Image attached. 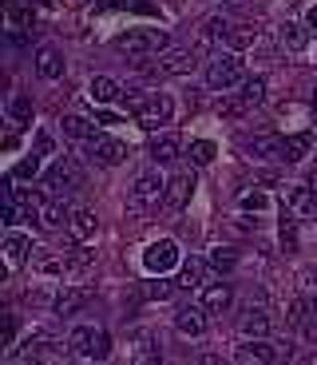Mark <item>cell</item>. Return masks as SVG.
<instances>
[{
    "mask_svg": "<svg viewBox=\"0 0 317 365\" xmlns=\"http://www.w3.org/2000/svg\"><path fill=\"white\" fill-rule=\"evenodd\" d=\"M278 235H281V247L286 250H298V215H281V227H278Z\"/></svg>",
    "mask_w": 317,
    "mask_h": 365,
    "instance_id": "33",
    "label": "cell"
},
{
    "mask_svg": "<svg viewBox=\"0 0 317 365\" xmlns=\"http://www.w3.org/2000/svg\"><path fill=\"white\" fill-rule=\"evenodd\" d=\"M306 182H309V191H313V195H317V171H313V175H309V179H306Z\"/></svg>",
    "mask_w": 317,
    "mask_h": 365,
    "instance_id": "47",
    "label": "cell"
},
{
    "mask_svg": "<svg viewBox=\"0 0 317 365\" xmlns=\"http://www.w3.org/2000/svg\"><path fill=\"white\" fill-rule=\"evenodd\" d=\"M88 96L95 103H111V100H119L123 91H119V83L111 80V76H91V80H88Z\"/></svg>",
    "mask_w": 317,
    "mask_h": 365,
    "instance_id": "26",
    "label": "cell"
},
{
    "mask_svg": "<svg viewBox=\"0 0 317 365\" xmlns=\"http://www.w3.org/2000/svg\"><path fill=\"white\" fill-rule=\"evenodd\" d=\"M309 302H313V310H317V294H313V298H309Z\"/></svg>",
    "mask_w": 317,
    "mask_h": 365,
    "instance_id": "48",
    "label": "cell"
},
{
    "mask_svg": "<svg viewBox=\"0 0 317 365\" xmlns=\"http://www.w3.org/2000/svg\"><path fill=\"white\" fill-rule=\"evenodd\" d=\"M230 302H234V290H230L227 282H214V286H207V290H202V310H207V314L230 310Z\"/></svg>",
    "mask_w": 317,
    "mask_h": 365,
    "instance_id": "21",
    "label": "cell"
},
{
    "mask_svg": "<svg viewBox=\"0 0 317 365\" xmlns=\"http://www.w3.org/2000/svg\"><path fill=\"white\" fill-rule=\"evenodd\" d=\"M163 199H167V179L155 167H147V171H139V179L127 191V215H143V210L159 207Z\"/></svg>",
    "mask_w": 317,
    "mask_h": 365,
    "instance_id": "1",
    "label": "cell"
},
{
    "mask_svg": "<svg viewBox=\"0 0 317 365\" xmlns=\"http://www.w3.org/2000/svg\"><path fill=\"white\" fill-rule=\"evenodd\" d=\"M313 111H317V96H313Z\"/></svg>",
    "mask_w": 317,
    "mask_h": 365,
    "instance_id": "49",
    "label": "cell"
},
{
    "mask_svg": "<svg viewBox=\"0 0 317 365\" xmlns=\"http://www.w3.org/2000/svg\"><path fill=\"white\" fill-rule=\"evenodd\" d=\"M143 266L147 274H167L179 266V247H175V238H159V242H151V247L143 250Z\"/></svg>",
    "mask_w": 317,
    "mask_h": 365,
    "instance_id": "8",
    "label": "cell"
},
{
    "mask_svg": "<svg viewBox=\"0 0 317 365\" xmlns=\"http://www.w3.org/2000/svg\"><path fill=\"white\" fill-rule=\"evenodd\" d=\"M36 72H40V80H60V76H63L60 48H52V44L40 48V52H36Z\"/></svg>",
    "mask_w": 317,
    "mask_h": 365,
    "instance_id": "20",
    "label": "cell"
},
{
    "mask_svg": "<svg viewBox=\"0 0 317 365\" xmlns=\"http://www.w3.org/2000/svg\"><path fill=\"white\" fill-rule=\"evenodd\" d=\"M83 302H88V290H80V286H63V290H56L52 310L60 314V318H72V314L80 310Z\"/></svg>",
    "mask_w": 317,
    "mask_h": 365,
    "instance_id": "17",
    "label": "cell"
},
{
    "mask_svg": "<svg viewBox=\"0 0 317 365\" xmlns=\"http://www.w3.org/2000/svg\"><path fill=\"white\" fill-rule=\"evenodd\" d=\"M306 28H309V32H317V4H309V9H306Z\"/></svg>",
    "mask_w": 317,
    "mask_h": 365,
    "instance_id": "46",
    "label": "cell"
},
{
    "mask_svg": "<svg viewBox=\"0 0 317 365\" xmlns=\"http://www.w3.org/2000/svg\"><path fill=\"white\" fill-rule=\"evenodd\" d=\"M281 44L290 48V52H301V48H306V28L286 20V24H281Z\"/></svg>",
    "mask_w": 317,
    "mask_h": 365,
    "instance_id": "34",
    "label": "cell"
},
{
    "mask_svg": "<svg viewBox=\"0 0 317 365\" xmlns=\"http://www.w3.org/2000/svg\"><path fill=\"white\" fill-rule=\"evenodd\" d=\"M290 357L286 341H266V338H246L238 346V365H278Z\"/></svg>",
    "mask_w": 317,
    "mask_h": 365,
    "instance_id": "6",
    "label": "cell"
},
{
    "mask_svg": "<svg viewBox=\"0 0 317 365\" xmlns=\"http://www.w3.org/2000/svg\"><path fill=\"white\" fill-rule=\"evenodd\" d=\"M210 266H214L218 274H230L238 266V255H234V247H214L210 250Z\"/></svg>",
    "mask_w": 317,
    "mask_h": 365,
    "instance_id": "32",
    "label": "cell"
},
{
    "mask_svg": "<svg viewBox=\"0 0 317 365\" xmlns=\"http://www.w3.org/2000/svg\"><path fill=\"white\" fill-rule=\"evenodd\" d=\"M238 329H242V338H270V314L250 306V310L238 318Z\"/></svg>",
    "mask_w": 317,
    "mask_h": 365,
    "instance_id": "16",
    "label": "cell"
},
{
    "mask_svg": "<svg viewBox=\"0 0 317 365\" xmlns=\"http://www.w3.org/2000/svg\"><path fill=\"white\" fill-rule=\"evenodd\" d=\"M63 135L76 139V143H91L95 139V119H83V115H63Z\"/></svg>",
    "mask_w": 317,
    "mask_h": 365,
    "instance_id": "24",
    "label": "cell"
},
{
    "mask_svg": "<svg viewBox=\"0 0 317 365\" xmlns=\"http://www.w3.org/2000/svg\"><path fill=\"white\" fill-rule=\"evenodd\" d=\"M9 119H12V128H28V119H32V100H28V96H12L9 100Z\"/></svg>",
    "mask_w": 317,
    "mask_h": 365,
    "instance_id": "29",
    "label": "cell"
},
{
    "mask_svg": "<svg viewBox=\"0 0 317 365\" xmlns=\"http://www.w3.org/2000/svg\"><path fill=\"white\" fill-rule=\"evenodd\" d=\"M238 207H242L246 215H250V210H258V215H262V210H270V195L258 191V187H254V191H242V195H238Z\"/></svg>",
    "mask_w": 317,
    "mask_h": 365,
    "instance_id": "31",
    "label": "cell"
},
{
    "mask_svg": "<svg viewBox=\"0 0 317 365\" xmlns=\"http://www.w3.org/2000/svg\"><path fill=\"white\" fill-rule=\"evenodd\" d=\"M214 151L218 147L210 143V139H194V143H190V163H199V167L214 163Z\"/></svg>",
    "mask_w": 317,
    "mask_h": 365,
    "instance_id": "35",
    "label": "cell"
},
{
    "mask_svg": "<svg viewBox=\"0 0 317 365\" xmlns=\"http://www.w3.org/2000/svg\"><path fill=\"white\" fill-rule=\"evenodd\" d=\"M278 143L281 139H274V135H258V139H250V155L254 159H278Z\"/></svg>",
    "mask_w": 317,
    "mask_h": 365,
    "instance_id": "30",
    "label": "cell"
},
{
    "mask_svg": "<svg viewBox=\"0 0 317 365\" xmlns=\"http://www.w3.org/2000/svg\"><path fill=\"white\" fill-rule=\"evenodd\" d=\"M88 159H95V163H103V167H119L127 159V147L111 135H95L88 143Z\"/></svg>",
    "mask_w": 317,
    "mask_h": 365,
    "instance_id": "11",
    "label": "cell"
},
{
    "mask_svg": "<svg viewBox=\"0 0 317 365\" xmlns=\"http://www.w3.org/2000/svg\"><path fill=\"white\" fill-rule=\"evenodd\" d=\"M301 338H306V341H313V346H317V310L309 314L306 322H301Z\"/></svg>",
    "mask_w": 317,
    "mask_h": 365,
    "instance_id": "41",
    "label": "cell"
},
{
    "mask_svg": "<svg viewBox=\"0 0 317 365\" xmlns=\"http://www.w3.org/2000/svg\"><path fill=\"white\" fill-rule=\"evenodd\" d=\"M309 147H313V135L309 131H298V135H286L278 143V159L281 163H301L309 155Z\"/></svg>",
    "mask_w": 317,
    "mask_h": 365,
    "instance_id": "14",
    "label": "cell"
},
{
    "mask_svg": "<svg viewBox=\"0 0 317 365\" xmlns=\"http://www.w3.org/2000/svg\"><path fill=\"white\" fill-rule=\"evenodd\" d=\"M12 338H16V322H12V314L4 318V346H12Z\"/></svg>",
    "mask_w": 317,
    "mask_h": 365,
    "instance_id": "44",
    "label": "cell"
},
{
    "mask_svg": "<svg viewBox=\"0 0 317 365\" xmlns=\"http://www.w3.org/2000/svg\"><path fill=\"white\" fill-rule=\"evenodd\" d=\"M32 155H40V159L52 155V135H48V131H40V135H36V151H32Z\"/></svg>",
    "mask_w": 317,
    "mask_h": 365,
    "instance_id": "42",
    "label": "cell"
},
{
    "mask_svg": "<svg viewBox=\"0 0 317 365\" xmlns=\"http://www.w3.org/2000/svg\"><path fill=\"white\" fill-rule=\"evenodd\" d=\"M194 64H199V52H190V48H167L151 64V76H159V80H167V76H187V72H194Z\"/></svg>",
    "mask_w": 317,
    "mask_h": 365,
    "instance_id": "7",
    "label": "cell"
},
{
    "mask_svg": "<svg viewBox=\"0 0 317 365\" xmlns=\"http://www.w3.org/2000/svg\"><path fill=\"white\" fill-rule=\"evenodd\" d=\"M230 20H222V16H210L207 24H202V32H199V48H214V44H230Z\"/></svg>",
    "mask_w": 317,
    "mask_h": 365,
    "instance_id": "18",
    "label": "cell"
},
{
    "mask_svg": "<svg viewBox=\"0 0 317 365\" xmlns=\"http://www.w3.org/2000/svg\"><path fill=\"white\" fill-rule=\"evenodd\" d=\"M286 210H290V215H298V219H313V215H317V195L309 191V182L286 187Z\"/></svg>",
    "mask_w": 317,
    "mask_h": 365,
    "instance_id": "12",
    "label": "cell"
},
{
    "mask_svg": "<svg viewBox=\"0 0 317 365\" xmlns=\"http://www.w3.org/2000/svg\"><path fill=\"white\" fill-rule=\"evenodd\" d=\"M313 314V302H306V298H293L290 302V310H286V322H293V326H301V322Z\"/></svg>",
    "mask_w": 317,
    "mask_h": 365,
    "instance_id": "36",
    "label": "cell"
},
{
    "mask_svg": "<svg viewBox=\"0 0 317 365\" xmlns=\"http://www.w3.org/2000/svg\"><path fill=\"white\" fill-rule=\"evenodd\" d=\"M91 266H95V247H80L72 255H63V274L68 278H83Z\"/></svg>",
    "mask_w": 317,
    "mask_h": 365,
    "instance_id": "23",
    "label": "cell"
},
{
    "mask_svg": "<svg viewBox=\"0 0 317 365\" xmlns=\"http://www.w3.org/2000/svg\"><path fill=\"white\" fill-rule=\"evenodd\" d=\"M36 167H40V155H28L24 163L16 167V175H36Z\"/></svg>",
    "mask_w": 317,
    "mask_h": 365,
    "instance_id": "43",
    "label": "cell"
},
{
    "mask_svg": "<svg viewBox=\"0 0 317 365\" xmlns=\"http://www.w3.org/2000/svg\"><path fill=\"white\" fill-rule=\"evenodd\" d=\"M202 282H207V266H202V258H187L175 286H179V290H199Z\"/></svg>",
    "mask_w": 317,
    "mask_h": 365,
    "instance_id": "27",
    "label": "cell"
},
{
    "mask_svg": "<svg viewBox=\"0 0 317 365\" xmlns=\"http://www.w3.org/2000/svg\"><path fill=\"white\" fill-rule=\"evenodd\" d=\"M171 115H175V100L167 96V91H159V96H151V100H147V108L139 111V128H147L155 135L159 128H167V123H171Z\"/></svg>",
    "mask_w": 317,
    "mask_h": 365,
    "instance_id": "9",
    "label": "cell"
},
{
    "mask_svg": "<svg viewBox=\"0 0 317 365\" xmlns=\"http://www.w3.org/2000/svg\"><path fill=\"white\" fill-rule=\"evenodd\" d=\"M218 111H222V115H227V119H238V115H246V111H250V103H246L242 96H227V100H222V108H218Z\"/></svg>",
    "mask_w": 317,
    "mask_h": 365,
    "instance_id": "39",
    "label": "cell"
},
{
    "mask_svg": "<svg viewBox=\"0 0 317 365\" xmlns=\"http://www.w3.org/2000/svg\"><path fill=\"white\" fill-rule=\"evenodd\" d=\"M68 349L80 361H103L111 354V338H108V329H100V326H76L72 338H68Z\"/></svg>",
    "mask_w": 317,
    "mask_h": 365,
    "instance_id": "2",
    "label": "cell"
},
{
    "mask_svg": "<svg viewBox=\"0 0 317 365\" xmlns=\"http://www.w3.org/2000/svg\"><path fill=\"white\" fill-rule=\"evenodd\" d=\"M28 250H32V238L28 235H20V230L4 235V258H9V266H20L28 258Z\"/></svg>",
    "mask_w": 317,
    "mask_h": 365,
    "instance_id": "25",
    "label": "cell"
},
{
    "mask_svg": "<svg viewBox=\"0 0 317 365\" xmlns=\"http://www.w3.org/2000/svg\"><path fill=\"white\" fill-rule=\"evenodd\" d=\"M194 182H199V175H194V171L171 175V179H167V199H163V207H167V210H182V207L190 202V195H194Z\"/></svg>",
    "mask_w": 317,
    "mask_h": 365,
    "instance_id": "10",
    "label": "cell"
},
{
    "mask_svg": "<svg viewBox=\"0 0 317 365\" xmlns=\"http://www.w3.org/2000/svg\"><path fill=\"white\" fill-rule=\"evenodd\" d=\"M80 182H83V167H80V159H72V155L56 159V163L48 167V175H44V187H48L52 199H68Z\"/></svg>",
    "mask_w": 317,
    "mask_h": 365,
    "instance_id": "5",
    "label": "cell"
},
{
    "mask_svg": "<svg viewBox=\"0 0 317 365\" xmlns=\"http://www.w3.org/2000/svg\"><path fill=\"white\" fill-rule=\"evenodd\" d=\"M266 88H270V83H266V76H250V80H242L238 96H242V100L250 103V108H258V103L266 100Z\"/></svg>",
    "mask_w": 317,
    "mask_h": 365,
    "instance_id": "28",
    "label": "cell"
},
{
    "mask_svg": "<svg viewBox=\"0 0 317 365\" xmlns=\"http://www.w3.org/2000/svg\"><path fill=\"white\" fill-rule=\"evenodd\" d=\"M175 329L182 338H202L207 334V310L202 306H187V310L175 314Z\"/></svg>",
    "mask_w": 317,
    "mask_h": 365,
    "instance_id": "13",
    "label": "cell"
},
{
    "mask_svg": "<svg viewBox=\"0 0 317 365\" xmlns=\"http://www.w3.org/2000/svg\"><path fill=\"white\" fill-rule=\"evenodd\" d=\"M254 40H258V28H234V32H230V52H242Z\"/></svg>",
    "mask_w": 317,
    "mask_h": 365,
    "instance_id": "37",
    "label": "cell"
},
{
    "mask_svg": "<svg viewBox=\"0 0 317 365\" xmlns=\"http://www.w3.org/2000/svg\"><path fill=\"white\" fill-rule=\"evenodd\" d=\"M119 103H123V108H131V111H143V108H147V100L139 96V91H131V88L119 96Z\"/></svg>",
    "mask_w": 317,
    "mask_h": 365,
    "instance_id": "40",
    "label": "cell"
},
{
    "mask_svg": "<svg viewBox=\"0 0 317 365\" xmlns=\"http://www.w3.org/2000/svg\"><path fill=\"white\" fill-rule=\"evenodd\" d=\"M167 44H171V36L163 28H131V32H123L115 40V48L123 56H159L167 52Z\"/></svg>",
    "mask_w": 317,
    "mask_h": 365,
    "instance_id": "4",
    "label": "cell"
},
{
    "mask_svg": "<svg viewBox=\"0 0 317 365\" xmlns=\"http://www.w3.org/2000/svg\"><path fill=\"white\" fill-rule=\"evenodd\" d=\"M72 210L76 207H68V199H48L44 210H40V222H44L48 230H60L63 222H72Z\"/></svg>",
    "mask_w": 317,
    "mask_h": 365,
    "instance_id": "22",
    "label": "cell"
},
{
    "mask_svg": "<svg viewBox=\"0 0 317 365\" xmlns=\"http://www.w3.org/2000/svg\"><path fill=\"white\" fill-rule=\"evenodd\" d=\"M242 80H246V60L238 52H218L207 64V88H214V91L238 88Z\"/></svg>",
    "mask_w": 317,
    "mask_h": 365,
    "instance_id": "3",
    "label": "cell"
},
{
    "mask_svg": "<svg viewBox=\"0 0 317 365\" xmlns=\"http://www.w3.org/2000/svg\"><path fill=\"white\" fill-rule=\"evenodd\" d=\"M171 290H175L171 282H163V278H151V282L143 286V298H151V302H163V298H171Z\"/></svg>",
    "mask_w": 317,
    "mask_h": 365,
    "instance_id": "38",
    "label": "cell"
},
{
    "mask_svg": "<svg viewBox=\"0 0 317 365\" xmlns=\"http://www.w3.org/2000/svg\"><path fill=\"white\" fill-rule=\"evenodd\" d=\"M199 365H230V361H227L222 354H202V357H199Z\"/></svg>",
    "mask_w": 317,
    "mask_h": 365,
    "instance_id": "45",
    "label": "cell"
},
{
    "mask_svg": "<svg viewBox=\"0 0 317 365\" xmlns=\"http://www.w3.org/2000/svg\"><path fill=\"white\" fill-rule=\"evenodd\" d=\"M95 210L91 207H76L72 210V222H68V230H72V238L76 242H88V238H95Z\"/></svg>",
    "mask_w": 317,
    "mask_h": 365,
    "instance_id": "19",
    "label": "cell"
},
{
    "mask_svg": "<svg viewBox=\"0 0 317 365\" xmlns=\"http://www.w3.org/2000/svg\"><path fill=\"white\" fill-rule=\"evenodd\" d=\"M147 155H151L155 163H171V159L179 155V135H171V131H155L151 143H147Z\"/></svg>",
    "mask_w": 317,
    "mask_h": 365,
    "instance_id": "15",
    "label": "cell"
}]
</instances>
